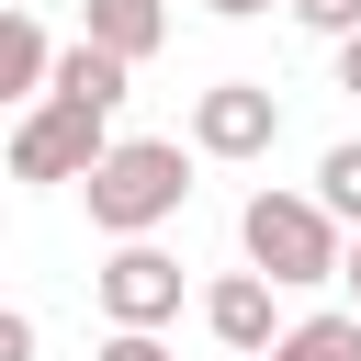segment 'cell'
Wrapping results in <instances>:
<instances>
[{
	"label": "cell",
	"mask_w": 361,
	"mask_h": 361,
	"mask_svg": "<svg viewBox=\"0 0 361 361\" xmlns=\"http://www.w3.org/2000/svg\"><path fill=\"white\" fill-rule=\"evenodd\" d=\"M203 11H226V23H259V11H271V0H203Z\"/></svg>",
	"instance_id": "cell-16"
},
{
	"label": "cell",
	"mask_w": 361,
	"mask_h": 361,
	"mask_svg": "<svg viewBox=\"0 0 361 361\" xmlns=\"http://www.w3.org/2000/svg\"><path fill=\"white\" fill-rule=\"evenodd\" d=\"M0 361H34V316H23V305L0 316Z\"/></svg>",
	"instance_id": "cell-14"
},
{
	"label": "cell",
	"mask_w": 361,
	"mask_h": 361,
	"mask_svg": "<svg viewBox=\"0 0 361 361\" xmlns=\"http://www.w3.org/2000/svg\"><path fill=\"white\" fill-rule=\"evenodd\" d=\"M203 327H214V350L271 361V338H282V282H271V271H226V282L203 293Z\"/></svg>",
	"instance_id": "cell-6"
},
{
	"label": "cell",
	"mask_w": 361,
	"mask_h": 361,
	"mask_svg": "<svg viewBox=\"0 0 361 361\" xmlns=\"http://www.w3.org/2000/svg\"><path fill=\"white\" fill-rule=\"evenodd\" d=\"M271 361H361V305H327V316H293L271 338Z\"/></svg>",
	"instance_id": "cell-10"
},
{
	"label": "cell",
	"mask_w": 361,
	"mask_h": 361,
	"mask_svg": "<svg viewBox=\"0 0 361 361\" xmlns=\"http://www.w3.org/2000/svg\"><path fill=\"white\" fill-rule=\"evenodd\" d=\"M113 158V113L102 102H68V90H45V102H23V124H11V180H90Z\"/></svg>",
	"instance_id": "cell-3"
},
{
	"label": "cell",
	"mask_w": 361,
	"mask_h": 361,
	"mask_svg": "<svg viewBox=\"0 0 361 361\" xmlns=\"http://www.w3.org/2000/svg\"><path fill=\"white\" fill-rule=\"evenodd\" d=\"M0 90H11V102H45V90H56V45H45L34 11L0 23Z\"/></svg>",
	"instance_id": "cell-8"
},
{
	"label": "cell",
	"mask_w": 361,
	"mask_h": 361,
	"mask_svg": "<svg viewBox=\"0 0 361 361\" xmlns=\"http://www.w3.org/2000/svg\"><path fill=\"white\" fill-rule=\"evenodd\" d=\"M192 158H203V147H180V135H113V158L79 180V192H90V226H102V237H158V226L192 203Z\"/></svg>",
	"instance_id": "cell-1"
},
{
	"label": "cell",
	"mask_w": 361,
	"mask_h": 361,
	"mask_svg": "<svg viewBox=\"0 0 361 361\" xmlns=\"http://www.w3.org/2000/svg\"><path fill=\"white\" fill-rule=\"evenodd\" d=\"M338 90L361 102V34H338Z\"/></svg>",
	"instance_id": "cell-15"
},
{
	"label": "cell",
	"mask_w": 361,
	"mask_h": 361,
	"mask_svg": "<svg viewBox=\"0 0 361 361\" xmlns=\"http://www.w3.org/2000/svg\"><path fill=\"white\" fill-rule=\"evenodd\" d=\"M192 147L203 158H271L282 147V102H271V79H214L203 102H192Z\"/></svg>",
	"instance_id": "cell-5"
},
{
	"label": "cell",
	"mask_w": 361,
	"mask_h": 361,
	"mask_svg": "<svg viewBox=\"0 0 361 361\" xmlns=\"http://www.w3.org/2000/svg\"><path fill=\"white\" fill-rule=\"evenodd\" d=\"M79 34H90V45H113V56H135V68H147V56H158V45H169V0H79Z\"/></svg>",
	"instance_id": "cell-7"
},
{
	"label": "cell",
	"mask_w": 361,
	"mask_h": 361,
	"mask_svg": "<svg viewBox=\"0 0 361 361\" xmlns=\"http://www.w3.org/2000/svg\"><path fill=\"white\" fill-rule=\"evenodd\" d=\"M124 79H135V56H113V45H56V90L68 102H102V113H124Z\"/></svg>",
	"instance_id": "cell-9"
},
{
	"label": "cell",
	"mask_w": 361,
	"mask_h": 361,
	"mask_svg": "<svg viewBox=\"0 0 361 361\" xmlns=\"http://www.w3.org/2000/svg\"><path fill=\"white\" fill-rule=\"evenodd\" d=\"M90 293H102L113 327H169V316H180V259H169L158 237H113V259L90 271Z\"/></svg>",
	"instance_id": "cell-4"
},
{
	"label": "cell",
	"mask_w": 361,
	"mask_h": 361,
	"mask_svg": "<svg viewBox=\"0 0 361 361\" xmlns=\"http://www.w3.org/2000/svg\"><path fill=\"white\" fill-rule=\"evenodd\" d=\"M338 282H350V305H361V248H350V271H338Z\"/></svg>",
	"instance_id": "cell-17"
},
{
	"label": "cell",
	"mask_w": 361,
	"mask_h": 361,
	"mask_svg": "<svg viewBox=\"0 0 361 361\" xmlns=\"http://www.w3.org/2000/svg\"><path fill=\"white\" fill-rule=\"evenodd\" d=\"M316 203H327V214H338V226H361V135H350V147H327V158H316Z\"/></svg>",
	"instance_id": "cell-11"
},
{
	"label": "cell",
	"mask_w": 361,
	"mask_h": 361,
	"mask_svg": "<svg viewBox=\"0 0 361 361\" xmlns=\"http://www.w3.org/2000/svg\"><path fill=\"white\" fill-rule=\"evenodd\" d=\"M237 248H248V271H271L282 293H316V282L350 271L338 214H327L316 192H248V203H237Z\"/></svg>",
	"instance_id": "cell-2"
},
{
	"label": "cell",
	"mask_w": 361,
	"mask_h": 361,
	"mask_svg": "<svg viewBox=\"0 0 361 361\" xmlns=\"http://www.w3.org/2000/svg\"><path fill=\"white\" fill-rule=\"evenodd\" d=\"M282 11H293L305 34H327V45H338V34H361V0H282Z\"/></svg>",
	"instance_id": "cell-12"
},
{
	"label": "cell",
	"mask_w": 361,
	"mask_h": 361,
	"mask_svg": "<svg viewBox=\"0 0 361 361\" xmlns=\"http://www.w3.org/2000/svg\"><path fill=\"white\" fill-rule=\"evenodd\" d=\"M90 361H169V350H158V327H113V338H102Z\"/></svg>",
	"instance_id": "cell-13"
}]
</instances>
